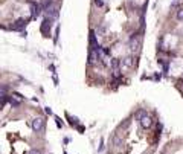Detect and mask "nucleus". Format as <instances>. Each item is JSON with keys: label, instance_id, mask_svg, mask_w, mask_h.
I'll list each match as a JSON object with an SVG mask.
<instances>
[{"label": "nucleus", "instance_id": "nucleus-1", "mask_svg": "<svg viewBox=\"0 0 183 154\" xmlns=\"http://www.w3.org/2000/svg\"><path fill=\"white\" fill-rule=\"evenodd\" d=\"M52 17H46V19L43 20V25H41V32L44 35H49L51 32V28H52Z\"/></svg>", "mask_w": 183, "mask_h": 154}, {"label": "nucleus", "instance_id": "nucleus-2", "mask_svg": "<svg viewBox=\"0 0 183 154\" xmlns=\"http://www.w3.org/2000/svg\"><path fill=\"white\" fill-rule=\"evenodd\" d=\"M43 128H44V119L43 117H35L32 121V130L40 133V131H43Z\"/></svg>", "mask_w": 183, "mask_h": 154}, {"label": "nucleus", "instance_id": "nucleus-3", "mask_svg": "<svg viewBox=\"0 0 183 154\" xmlns=\"http://www.w3.org/2000/svg\"><path fill=\"white\" fill-rule=\"evenodd\" d=\"M31 8H32V19H37L40 15V12H41V9H43V6L38 5V3H35V2H31Z\"/></svg>", "mask_w": 183, "mask_h": 154}, {"label": "nucleus", "instance_id": "nucleus-4", "mask_svg": "<svg viewBox=\"0 0 183 154\" xmlns=\"http://www.w3.org/2000/svg\"><path fill=\"white\" fill-rule=\"evenodd\" d=\"M139 122H140V127H142V128H150L151 124H153V121H151V117L148 116V114L142 116L140 119H139Z\"/></svg>", "mask_w": 183, "mask_h": 154}, {"label": "nucleus", "instance_id": "nucleus-5", "mask_svg": "<svg viewBox=\"0 0 183 154\" xmlns=\"http://www.w3.org/2000/svg\"><path fill=\"white\" fill-rule=\"evenodd\" d=\"M26 23H28V21H26L25 19H19L14 25L11 26V29H12V31H21V29L26 26Z\"/></svg>", "mask_w": 183, "mask_h": 154}, {"label": "nucleus", "instance_id": "nucleus-6", "mask_svg": "<svg viewBox=\"0 0 183 154\" xmlns=\"http://www.w3.org/2000/svg\"><path fill=\"white\" fill-rule=\"evenodd\" d=\"M90 46L93 47V49H95V50H98V49H99V44H98V41H96V32H95V31H90Z\"/></svg>", "mask_w": 183, "mask_h": 154}, {"label": "nucleus", "instance_id": "nucleus-7", "mask_svg": "<svg viewBox=\"0 0 183 154\" xmlns=\"http://www.w3.org/2000/svg\"><path fill=\"white\" fill-rule=\"evenodd\" d=\"M9 104L12 105V107H19V105L21 104V101H20V99H15L14 96H12V98L9 99Z\"/></svg>", "mask_w": 183, "mask_h": 154}, {"label": "nucleus", "instance_id": "nucleus-8", "mask_svg": "<svg viewBox=\"0 0 183 154\" xmlns=\"http://www.w3.org/2000/svg\"><path fill=\"white\" fill-rule=\"evenodd\" d=\"M131 49H133V50H137V49H139V40H134V38H131Z\"/></svg>", "mask_w": 183, "mask_h": 154}, {"label": "nucleus", "instance_id": "nucleus-9", "mask_svg": "<svg viewBox=\"0 0 183 154\" xmlns=\"http://www.w3.org/2000/svg\"><path fill=\"white\" fill-rule=\"evenodd\" d=\"M111 67H113V70H118V69H119V60H118V58H113V60H111Z\"/></svg>", "mask_w": 183, "mask_h": 154}, {"label": "nucleus", "instance_id": "nucleus-10", "mask_svg": "<svg viewBox=\"0 0 183 154\" xmlns=\"http://www.w3.org/2000/svg\"><path fill=\"white\" fill-rule=\"evenodd\" d=\"M93 63H95V54L89 52V64H93Z\"/></svg>", "mask_w": 183, "mask_h": 154}, {"label": "nucleus", "instance_id": "nucleus-11", "mask_svg": "<svg viewBox=\"0 0 183 154\" xmlns=\"http://www.w3.org/2000/svg\"><path fill=\"white\" fill-rule=\"evenodd\" d=\"M145 114H146V112H145V110H139V112L136 113V117H137V119H140L142 116H145Z\"/></svg>", "mask_w": 183, "mask_h": 154}, {"label": "nucleus", "instance_id": "nucleus-12", "mask_svg": "<svg viewBox=\"0 0 183 154\" xmlns=\"http://www.w3.org/2000/svg\"><path fill=\"white\" fill-rule=\"evenodd\" d=\"M51 5H52V0H46V2H44L41 6H43V9H47V8L51 6Z\"/></svg>", "mask_w": 183, "mask_h": 154}, {"label": "nucleus", "instance_id": "nucleus-13", "mask_svg": "<svg viewBox=\"0 0 183 154\" xmlns=\"http://www.w3.org/2000/svg\"><path fill=\"white\" fill-rule=\"evenodd\" d=\"M133 58H131V56H128V58H125V66H128V67H131V66H133V61H131Z\"/></svg>", "mask_w": 183, "mask_h": 154}, {"label": "nucleus", "instance_id": "nucleus-14", "mask_svg": "<svg viewBox=\"0 0 183 154\" xmlns=\"http://www.w3.org/2000/svg\"><path fill=\"white\" fill-rule=\"evenodd\" d=\"M120 143H122V140L119 139V136H114V145L116 147H120Z\"/></svg>", "mask_w": 183, "mask_h": 154}, {"label": "nucleus", "instance_id": "nucleus-15", "mask_svg": "<svg viewBox=\"0 0 183 154\" xmlns=\"http://www.w3.org/2000/svg\"><path fill=\"white\" fill-rule=\"evenodd\" d=\"M177 19H178V20H183V9H178V12H177Z\"/></svg>", "mask_w": 183, "mask_h": 154}, {"label": "nucleus", "instance_id": "nucleus-16", "mask_svg": "<svg viewBox=\"0 0 183 154\" xmlns=\"http://www.w3.org/2000/svg\"><path fill=\"white\" fill-rule=\"evenodd\" d=\"M55 121H57V127H58V128H61V127H63V122H61V119H60V117H55Z\"/></svg>", "mask_w": 183, "mask_h": 154}, {"label": "nucleus", "instance_id": "nucleus-17", "mask_svg": "<svg viewBox=\"0 0 183 154\" xmlns=\"http://www.w3.org/2000/svg\"><path fill=\"white\" fill-rule=\"evenodd\" d=\"M95 5L96 6H104V2H102V0H95Z\"/></svg>", "mask_w": 183, "mask_h": 154}, {"label": "nucleus", "instance_id": "nucleus-18", "mask_svg": "<svg viewBox=\"0 0 183 154\" xmlns=\"http://www.w3.org/2000/svg\"><path fill=\"white\" fill-rule=\"evenodd\" d=\"M29 154H41V151H40V149H31Z\"/></svg>", "mask_w": 183, "mask_h": 154}, {"label": "nucleus", "instance_id": "nucleus-19", "mask_svg": "<svg viewBox=\"0 0 183 154\" xmlns=\"http://www.w3.org/2000/svg\"><path fill=\"white\" fill-rule=\"evenodd\" d=\"M104 31H105V26H104V25H102V26H101V28H99V29H98V34H104Z\"/></svg>", "mask_w": 183, "mask_h": 154}, {"label": "nucleus", "instance_id": "nucleus-20", "mask_svg": "<svg viewBox=\"0 0 183 154\" xmlns=\"http://www.w3.org/2000/svg\"><path fill=\"white\" fill-rule=\"evenodd\" d=\"M44 110H46V113H47V114H52V108H51V107H46Z\"/></svg>", "mask_w": 183, "mask_h": 154}]
</instances>
